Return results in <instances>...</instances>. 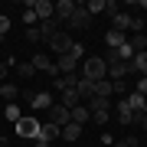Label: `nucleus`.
<instances>
[{
  "label": "nucleus",
  "instance_id": "1",
  "mask_svg": "<svg viewBox=\"0 0 147 147\" xmlns=\"http://www.w3.org/2000/svg\"><path fill=\"white\" fill-rule=\"evenodd\" d=\"M82 79H88V82L108 79V62H105V56H85V62H82Z\"/></svg>",
  "mask_w": 147,
  "mask_h": 147
},
{
  "label": "nucleus",
  "instance_id": "2",
  "mask_svg": "<svg viewBox=\"0 0 147 147\" xmlns=\"http://www.w3.org/2000/svg\"><path fill=\"white\" fill-rule=\"evenodd\" d=\"M85 108L92 111V121H95V124H101V127L108 124V118H111V98H101V95H92V98L85 101Z\"/></svg>",
  "mask_w": 147,
  "mask_h": 147
},
{
  "label": "nucleus",
  "instance_id": "3",
  "mask_svg": "<svg viewBox=\"0 0 147 147\" xmlns=\"http://www.w3.org/2000/svg\"><path fill=\"white\" fill-rule=\"evenodd\" d=\"M72 42H75V39L69 36L65 30H59V33H53V36H49V46H53V53H56V56H65L69 49H72Z\"/></svg>",
  "mask_w": 147,
  "mask_h": 147
},
{
  "label": "nucleus",
  "instance_id": "4",
  "mask_svg": "<svg viewBox=\"0 0 147 147\" xmlns=\"http://www.w3.org/2000/svg\"><path fill=\"white\" fill-rule=\"evenodd\" d=\"M13 127H16V134L26 137V141H36V134H39V121L36 118H20Z\"/></svg>",
  "mask_w": 147,
  "mask_h": 147
},
{
  "label": "nucleus",
  "instance_id": "5",
  "mask_svg": "<svg viewBox=\"0 0 147 147\" xmlns=\"http://www.w3.org/2000/svg\"><path fill=\"white\" fill-rule=\"evenodd\" d=\"M30 62H33V69H36V72H46L49 79H56V75H59V69H56V62H53V59H49L46 53H36V56L30 59Z\"/></svg>",
  "mask_w": 147,
  "mask_h": 147
},
{
  "label": "nucleus",
  "instance_id": "6",
  "mask_svg": "<svg viewBox=\"0 0 147 147\" xmlns=\"http://www.w3.org/2000/svg\"><path fill=\"white\" fill-rule=\"evenodd\" d=\"M69 26H72V30H88L92 26V16L85 13V3H75L72 16H69Z\"/></svg>",
  "mask_w": 147,
  "mask_h": 147
},
{
  "label": "nucleus",
  "instance_id": "7",
  "mask_svg": "<svg viewBox=\"0 0 147 147\" xmlns=\"http://www.w3.org/2000/svg\"><path fill=\"white\" fill-rule=\"evenodd\" d=\"M59 134H62V127H56L53 121H39V134H36V141H46V144H53Z\"/></svg>",
  "mask_w": 147,
  "mask_h": 147
},
{
  "label": "nucleus",
  "instance_id": "8",
  "mask_svg": "<svg viewBox=\"0 0 147 147\" xmlns=\"http://www.w3.org/2000/svg\"><path fill=\"white\" fill-rule=\"evenodd\" d=\"M118 121H121V124H124V127H131V124H137V111H134L131 105H127L124 98L118 101Z\"/></svg>",
  "mask_w": 147,
  "mask_h": 147
},
{
  "label": "nucleus",
  "instance_id": "9",
  "mask_svg": "<svg viewBox=\"0 0 147 147\" xmlns=\"http://www.w3.org/2000/svg\"><path fill=\"white\" fill-rule=\"evenodd\" d=\"M49 121H53L56 127H65L69 121H72V115H69L65 105H53V108H49Z\"/></svg>",
  "mask_w": 147,
  "mask_h": 147
},
{
  "label": "nucleus",
  "instance_id": "10",
  "mask_svg": "<svg viewBox=\"0 0 147 147\" xmlns=\"http://www.w3.org/2000/svg\"><path fill=\"white\" fill-rule=\"evenodd\" d=\"M30 105H33V111H49L56 101H53V95H49V92H36V95L30 98Z\"/></svg>",
  "mask_w": 147,
  "mask_h": 147
},
{
  "label": "nucleus",
  "instance_id": "11",
  "mask_svg": "<svg viewBox=\"0 0 147 147\" xmlns=\"http://www.w3.org/2000/svg\"><path fill=\"white\" fill-rule=\"evenodd\" d=\"M53 10H56V23H69L75 3H72V0H59V3H53Z\"/></svg>",
  "mask_w": 147,
  "mask_h": 147
},
{
  "label": "nucleus",
  "instance_id": "12",
  "mask_svg": "<svg viewBox=\"0 0 147 147\" xmlns=\"http://www.w3.org/2000/svg\"><path fill=\"white\" fill-rule=\"evenodd\" d=\"M56 69H59V75H69V72H75V69H79V59H75V56H59L56 59Z\"/></svg>",
  "mask_w": 147,
  "mask_h": 147
},
{
  "label": "nucleus",
  "instance_id": "13",
  "mask_svg": "<svg viewBox=\"0 0 147 147\" xmlns=\"http://www.w3.org/2000/svg\"><path fill=\"white\" fill-rule=\"evenodd\" d=\"M69 115H72V121H75V124H82V127H85V124L92 121V111L85 108V101H82V105H75L72 111H69Z\"/></svg>",
  "mask_w": 147,
  "mask_h": 147
},
{
  "label": "nucleus",
  "instance_id": "14",
  "mask_svg": "<svg viewBox=\"0 0 147 147\" xmlns=\"http://www.w3.org/2000/svg\"><path fill=\"white\" fill-rule=\"evenodd\" d=\"M92 95H101V98H111V95H115V85H111V79L92 82Z\"/></svg>",
  "mask_w": 147,
  "mask_h": 147
},
{
  "label": "nucleus",
  "instance_id": "15",
  "mask_svg": "<svg viewBox=\"0 0 147 147\" xmlns=\"http://www.w3.org/2000/svg\"><path fill=\"white\" fill-rule=\"evenodd\" d=\"M124 101L137 111V115H141V111H147V98H144V95H137V92H127V95H124Z\"/></svg>",
  "mask_w": 147,
  "mask_h": 147
},
{
  "label": "nucleus",
  "instance_id": "16",
  "mask_svg": "<svg viewBox=\"0 0 147 147\" xmlns=\"http://www.w3.org/2000/svg\"><path fill=\"white\" fill-rule=\"evenodd\" d=\"M105 42H108V49H118V46H124V42H127V33L108 30V33H105Z\"/></svg>",
  "mask_w": 147,
  "mask_h": 147
},
{
  "label": "nucleus",
  "instance_id": "17",
  "mask_svg": "<svg viewBox=\"0 0 147 147\" xmlns=\"http://www.w3.org/2000/svg\"><path fill=\"white\" fill-rule=\"evenodd\" d=\"M111 30L127 33V30H131V13H118V16H111Z\"/></svg>",
  "mask_w": 147,
  "mask_h": 147
},
{
  "label": "nucleus",
  "instance_id": "18",
  "mask_svg": "<svg viewBox=\"0 0 147 147\" xmlns=\"http://www.w3.org/2000/svg\"><path fill=\"white\" fill-rule=\"evenodd\" d=\"M0 98L10 105V101H16V98H20V88H16L13 82H3V85H0Z\"/></svg>",
  "mask_w": 147,
  "mask_h": 147
},
{
  "label": "nucleus",
  "instance_id": "19",
  "mask_svg": "<svg viewBox=\"0 0 147 147\" xmlns=\"http://www.w3.org/2000/svg\"><path fill=\"white\" fill-rule=\"evenodd\" d=\"M59 137H62V141H79V137H82V124L69 121V124L62 127V134H59Z\"/></svg>",
  "mask_w": 147,
  "mask_h": 147
},
{
  "label": "nucleus",
  "instance_id": "20",
  "mask_svg": "<svg viewBox=\"0 0 147 147\" xmlns=\"http://www.w3.org/2000/svg\"><path fill=\"white\" fill-rule=\"evenodd\" d=\"M127 65H131V72L144 75V69H147V53H134V59H131Z\"/></svg>",
  "mask_w": 147,
  "mask_h": 147
},
{
  "label": "nucleus",
  "instance_id": "21",
  "mask_svg": "<svg viewBox=\"0 0 147 147\" xmlns=\"http://www.w3.org/2000/svg\"><path fill=\"white\" fill-rule=\"evenodd\" d=\"M59 105H65L69 111H72L75 105H82V98H79V92H75V88H69V92H62V101H59Z\"/></svg>",
  "mask_w": 147,
  "mask_h": 147
},
{
  "label": "nucleus",
  "instance_id": "22",
  "mask_svg": "<svg viewBox=\"0 0 147 147\" xmlns=\"http://www.w3.org/2000/svg\"><path fill=\"white\" fill-rule=\"evenodd\" d=\"M127 42H131L134 53H147V36H144V33H134V36H127Z\"/></svg>",
  "mask_w": 147,
  "mask_h": 147
},
{
  "label": "nucleus",
  "instance_id": "23",
  "mask_svg": "<svg viewBox=\"0 0 147 147\" xmlns=\"http://www.w3.org/2000/svg\"><path fill=\"white\" fill-rule=\"evenodd\" d=\"M3 118H7V121H10V124H16V121H20V118H23V111H20V105H16V101H10V105H7V108H3Z\"/></svg>",
  "mask_w": 147,
  "mask_h": 147
},
{
  "label": "nucleus",
  "instance_id": "24",
  "mask_svg": "<svg viewBox=\"0 0 147 147\" xmlns=\"http://www.w3.org/2000/svg\"><path fill=\"white\" fill-rule=\"evenodd\" d=\"M16 75H20V79H33V75H36V69H33L30 59L26 62H16Z\"/></svg>",
  "mask_w": 147,
  "mask_h": 147
},
{
  "label": "nucleus",
  "instance_id": "25",
  "mask_svg": "<svg viewBox=\"0 0 147 147\" xmlns=\"http://www.w3.org/2000/svg\"><path fill=\"white\" fill-rule=\"evenodd\" d=\"M75 92H79V98H82V101H88V98H92V82H88V79H79Z\"/></svg>",
  "mask_w": 147,
  "mask_h": 147
},
{
  "label": "nucleus",
  "instance_id": "26",
  "mask_svg": "<svg viewBox=\"0 0 147 147\" xmlns=\"http://www.w3.org/2000/svg\"><path fill=\"white\" fill-rule=\"evenodd\" d=\"M85 13H88V16L105 13V0H88V3H85Z\"/></svg>",
  "mask_w": 147,
  "mask_h": 147
},
{
  "label": "nucleus",
  "instance_id": "27",
  "mask_svg": "<svg viewBox=\"0 0 147 147\" xmlns=\"http://www.w3.org/2000/svg\"><path fill=\"white\" fill-rule=\"evenodd\" d=\"M23 23H26V30H30V26H39V20H36V13H33L30 7H26V10H23Z\"/></svg>",
  "mask_w": 147,
  "mask_h": 147
},
{
  "label": "nucleus",
  "instance_id": "28",
  "mask_svg": "<svg viewBox=\"0 0 147 147\" xmlns=\"http://www.w3.org/2000/svg\"><path fill=\"white\" fill-rule=\"evenodd\" d=\"M69 56H75L79 62H85V46H82V42H72V49H69Z\"/></svg>",
  "mask_w": 147,
  "mask_h": 147
},
{
  "label": "nucleus",
  "instance_id": "29",
  "mask_svg": "<svg viewBox=\"0 0 147 147\" xmlns=\"http://www.w3.org/2000/svg\"><path fill=\"white\" fill-rule=\"evenodd\" d=\"M7 33H10V16H7V13H0V42H3Z\"/></svg>",
  "mask_w": 147,
  "mask_h": 147
},
{
  "label": "nucleus",
  "instance_id": "30",
  "mask_svg": "<svg viewBox=\"0 0 147 147\" xmlns=\"http://www.w3.org/2000/svg\"><path fill=\"white\" fill-rule=\"evenodd\" d=\"M127 33H144V16H131V30Z\"/></svg>",
  "mask_w": 147,
  "mask_h": 147
},
{
  "label": "nucleus",
  "instance_id": "31",
  "mask_svg": "<svg viewBox=\"0 0 147 147\" xmlns=\"http://www.w3.org/2000/svg\"><path fill=\"white\" fill-rule=\"evenodd\" d=\"M134 92L147 98V79H144V75H137V82H134Z\"/></svg>",
  "mask_w": 147,
  "mask_h": 147
},
{
  "label": "nucleus",
  "instance_id": "32",
  "mask_svg": "<svg viewBox=\"0 0 147 147\" xmlns=\"http://www.w3.org/2000/svg\"><path fill=\"white\" fill-rule=\"evenodd\" d=\"M111 85H115L118 95H127V88H131V85H127V79H118V82H111Z\"/></svg>",
  "mask_w": 147,
  "mask_h": 147
},
{
  "label": "nucleus",
  "instance_id": "33",
  "mask_svg": "<svg viewBox=\"0 0 147 147\" xmlns=\"http://www.w3.org/2000/svg\"><path fill=\"white\" fill-rule=\"evenodd\" d=\"M26 39H30V42H39V39H42L39 26H30V30H26Z\"/></svg>",
  "mask_w": 147,
  "mask_h": 147
},
{
  "label": "nucleus",
  "instance_id": "34",
  "mask_svg": "<svg viewBox=\"0 0 147 147\" xmlns=\"http://www.w3.org/2000/svg\"><path fill=\"white\" fill-rule=\"evenodd\" d=\"M111 147H137V141H134V137H127V141H115Z\"/></svg>",
  "mask_w": 147,
  "mask_h": 147
},
{
  "label": "nucleus",
  "instance_id": "35",
  "mask_svg": "<svg viewBox=\"0 0 147 147\" xmlns=\"http://www.w3.org/2000/svg\"><path fill=\"white\" fill-rule=\"evenodd\" d=\"M101 144H105V147H111V144H115V137H111L108 131H101Z\"/></svg>",
  "mask_w": 147,
  "mask_h": 147
},
{
  "label": "nucleus",
  "instance_id": "36",
  "mask_svg": "<svg viewBox=\"0 0 147 147\" xmlns=\"http://www.w3.org/2000/svg\"><path fill=\"white\" fill-rule=\"evenodd\" d=\"M7 72H10V69H7V62H0V85L7 82Z\"/></svg>",
  "mask_w": 147,
  "mask_h": 147
},
{
  "label": "nucleus",
  "instance_id": "37",
  "mask_svg": "<svg viewBox=\"0 0 147 147\" xmlns=\"http://www.w3.org/2000/svg\"><path fill=\"white\" fill-rule=\"evenodd\" d=\"M137 124H141L144 131H147V111H141V115H137Z\"/></svg>",
  "mask_w": 147,
  "mask_h": 147
},
{
  "label": "nucleus",
  "instance_id": "38",
  "mask_svg": "<svg viewBox=\"0 0 147 147\" xmlns=\"http://www.w3.org/2000/svg\"><path fill=\"white\" fill-rule=\"evenodd\" d=\"M33 147H53V144H46V141H33Z\"/></svg>",
  "mask_w": 147,
  "mask_h": 147
},
{
  "label": "nucleus",
  "instance_id": "39",
  "mask_svg": "<svg viewBox=\"0 0 147 147\" xmlns=\"http://www.w3.org/2000/svg\"><path fill=\"white\" fill-rule=\"evenodd\" d=\"M0 147H7V137H0Z\"/></svg>",
  "mask_w": 147,
  "mask_h": 147
},
{
  "label": "nucleus",
  "instance_id": "40",
  "mask_svg": "<svg viewBox=\"0 0 147 147\" xmlns=\"http://www.w3.org/2000/svg\"><path fill=\"white\" fill-rule=\"evenodd\" d=\"M144 79H147V69H144Z\"/></svg>",
  "mask_w": 147,
  "mask_h": 147
}]
</instances>
